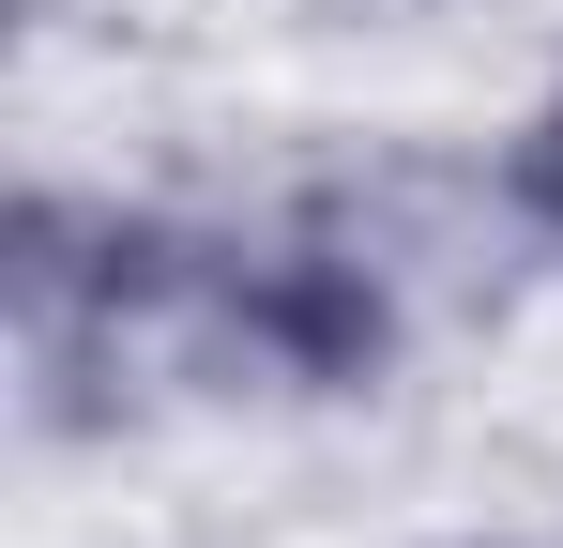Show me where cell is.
Masks as SVG:
<instances>
[{"mask_svg":"<svg viewBox=\"0 0 563 548\" xmlns=\"http://www.w3.org/2000/svg\"><path fill=\"white\" fill-rule=\"evenodd\" d=\"M244 336H260L289 381H366V365L396 351L366 260H260V274H244Z\"/></svg>","mask_w":563,"mask_h":548,"instance_id":"1","label":"cell"},{"mask_svg":"<svg viewBox=\"0 0 563 548\" xmlns=\"http://www.w3.org/2000/svg\"><path fill=\"white\" fill-rule=\"evenodd\" d=\"M518 198H533V213H549V229H563V107H549V122H533V153H518Z\"/></svg>","mask_w":563,"mask_h":548,"instance_id":"2","label":"cell"}]
</instances>
